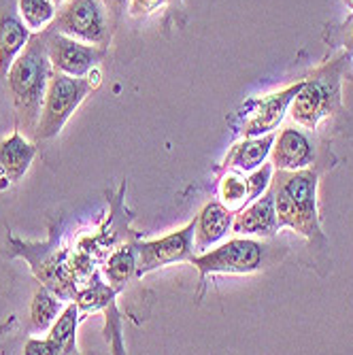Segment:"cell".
Returning a JSON list of instances; mask_svg holds the SVG:
<instances>
[{"instance_id": "7a4b0ae2", "label": "cell", "mask_w": 353, "mask_h": 355, "mask_svg": "<svg viewBox=\"0 0 353 355\" xmlns=\"http://www.w3.org/2000/svg\"><path fill=\"white\" fill-rule=\"evenodd\" d=\"M275 189L277 223L281 228H292L309 241H322V223L317 215V173L302 171H277L270 181Z\"/></svg>"}, {"instance_id": "9a60e30c", "label": "cell", "mask_w": 353, "mask_h": 355, "mask_svg": "<svg viewBox=\"0 0 353 355\" xmlns=\"http://www.w3.org/2000/svg\"><path fill=\"white\" fill-rule=\"evenodd\" d=\"M275 137H277L275 132H268V135H262V137H251V139L243 137V141L232 145L228 155L223 157L221 168L223 171L232 168V171H241V173L255 171L268 159Z\"/></svg>"}, {"instance_id": "ba28073f", "label": "cell", "mask_w": 353, "mask_h": 355, "mask_svg": "<svg viewBox=\"0 0 353 355\" xmlns=\"http://www.w3.org/2000/svg\"><path fill=\"white\" fill-rule=\"evenodd\" d=\"M45 37H47L51 69L55 73H64L71 77H87V73L98 67V62L107 53L105 47H96V45L77 41L51 28L45 30Z\"/></svg>"}, {"instance_id": "5bb4252c", "label": "cell", "mask_w": 353, "mask_h": 355, "mask_svg": "<svg viewBox=\"0 0 353 355\" xmlns=\"http://www.w3.org/2000/svg\"><path fill=\"white\" fill-rule=\"evenodd\" d=\"M37 147L26 137H21V132L15 128V132L9 139L0 141V181H7V185L17 183L30 168Z\"/></svg>"}, {"instance_id": "44dd1931", "label": "cell", "mask_w": 353, "mask_h": 355, "mask_svg": "<svg viewBox=\"0 0 353 355\" xmlns=\"http://www.w3.org/2000/svg\"><path fill=\"white\" fill-rule=\"evenodd\" d=\"M273 171L275 166L273 164H262L258 166L255 171H251V175L247 177V185H249V202L255 200L258 196H262V193L270 187V181H273Z\"/></svg>"}, {"instance_id": "277c9868", "label": "cell", "mask_w": 353, "mask_h": 355, "mask_svg": "<svg viewBox=\"0 0 353 355\" xmlns=\"http://www.w3.org/2000/svg\"><path fill=\"white\" fill-rule=\"evenodd\" d=\"M49 28L105 49L113 35V24L103 0H64Z\"/></svg>"}, {"instance_id": "52a82bcc", "label": "cell", "mask_w": 353, "mask_h": 355, "mask_svg": "<svg viewBox=\"0 0 353 355\" xmlns=\"http://www.w3.org/2000/svg\"><path fill=\"white\" fill-rule=\"evenodd\" d=\"M137 277H143L155 268H162L177 262L194 260V221H189L185 228L162 236L157 241L137 243Z\"/></svg>"}, {"instance_id": "cb8c5ba5", "label": "cell", "mask_w": 353, "mask_h": 355, "mask_svg": "<svg viewBox=\"0 0 353 355\" xmlns=\"http://www.w3.org/2000/svg\"><path fill=\"white\" fill-rule=\"evenodd\" d=\"M105 3V7H107V11H109V17H111V24H113V28L119 24V19L126 15V11H128V5H130V0H103Z\"/></svg>"}, {"instance_id": "4316f807", "label": "cell", "mask_w": 353, "mask_h": 355, "mask_svg": "<svg viewBox=\"0 0 353 355\" xmlns=\"http://www.w3.org/2000/svg\"><path fill=\"white\" fill-rule=\"evenodd\" d=\"M53 3H55V5H58V7H60V5H62V3H64V0H53Z\"/></svg>"}, {"instance_id": "603a6c76", "label": "cell", "mask_w": 353, "mask_h": 355, "mask_svg": "<svg viewBox=\"0 0 353 355\" xmlns=\"http://www.w3.org/2000/svg\"><path fill=\"white\" fill-rule=\"evenodd\" d=\"M24 351H26V353H30V355H35V353H43V355H53V353H60V351H58V347H55V345H53L49 338H45V340L32 338V340H28V343H26Z\"/></svg>"}, {"instance_id": "ffe728a7", "label": "cell", "mask_w": 353, "mask_h": 355, "mask_svg": "<svg viewBox=\"0 0 353 355\" xmlns=\"http://www.w3.org/2000/svg\"><path fill=\"white\" fill-rule=\"evenodd\" d=\"M105 275L113 283V289H119L126 281H130V277L137 275V247L126 245L113 251L105 266Z\"/></svg>"}, {"instance_id": "d6986e66", "label": "cell", "mask_w": 353, "mask_h": 355, "mask_svg": "<svg viewBox=\"0 0 353 355\" xmlns=\"http://www.w3.org/2000/svg\"><path fill=\"white\" fill-rule=\"evenodd\" d=\"M17 5L19 15L30 32H43L55 19L58 5L53 0H17Z\"/></svg>"}, {"instance_id": "8992f818", "label": "cell", "mask_w": 353, "mask_h": 355, "mask_svg": "<svg viewBox=\"0 0 353 355\" xmlns=\"http://www.w3.org/2000/svg\"><path fill=\"white\" fill-rule=\"evenodd\" d=\"M268 245L253 239H232L219 247L194 255V264L203 277L207 275H249L266 262Z\"/></svg>"}, {"instance_id": "d4e9b609", "label": "cell", "mask_w": 353, "mask_h": 355, "mask_svg": "<svg viewBox=\"0 0 353 355\" xmlns=\"http://www.w3.org/2000/svg\"><path fill=\"white\" fill-rule=\"evenodd\" d=\"M347 49H349V51H353V26H351L349 37H347Z\"/></svg>"}, {"instance_id": "4fadbf2b", "label": "cell", "mask_w": 353, "mask_h": 355, "mask_svg": "<svg viewBox=\"0 0 353 355\" xmlns=\"http://www.w3.org/2000/svg\"><path fill=\"white\" fill-rule=\"evenodd\" d=\"M234 215L236 213L228 211L219 200L209 202L198 213V217L194 219V251H196V255L215 247L221 239H226V234L232 230Z\"/></svg>"}, {"instance_id": "3957f363", "label": "cell", "mask_w": 353, "mask_h": 355, "mask_svg": "<svg viewBox=\"0 0 353 355\" xmlns=\"http://www.w3.org/2000/svg\"><path fill=\"white\" fill-rule=\"evenodd\" d=\"M345 67V58H336L315 71L309 79H304L300 92L292 101V119L307 128L317 130V125L326 117H330L341 105V75Z\"/></svg>"}, {"instance_id": "7402d4cb", "label": "cell", "mask_w": 353, "mask_h": 355, "mask_svg": "<svg viewBox=\"0 0 353 355\" xmlns=\"http://www.w3.org/2000/svg\"><path fill=\"white\" fill-rule=\"evenodd\" d=\"M166 0H130V5H128V13L132 17H145V15H151L155 13L160 7H164Z\"/></svg>"}, {"instance_id": "5b68a950", "label": "cell", "mask_w": 353, "mask_h": 355, "mask_svg": "<svg viewBox=\"0 0 353 355\" xmlns=\"http://www.w3.org/2000/svg\"><path fill=\"white\" fill-rule=\"evenodd\" d=\"M89 89H92V83L87 79L71 77V75L53 71V75L49 77L35 141L53 139L62 130V125L69 121V117L75 113V109L85 101Z\"/></svg>"}, {"instance_id": "8fae6325", "label": "cell", "mask_w": 353, "mask_h": 355, "mask_svg": "<svg viewBox=\"0 0 353 355\" xmlns=\"http://www.w3.org/2000/svg\"><path fill=\"white\" fill-rule=\"evenodd\" d=\"M232 232L241 236H275L279 232L277 209H275V189L273 185L249 202V207L241 209L234 215Z\"/></svg>"}, {"instance_id": "9c48e42d", "label": "cell", "mask_w": 353, "mask_h": 355, "mask_svg": "<svg viewBox=\"0 0 353 355\" xmlns=\"http://www.w3.org/2000/svg\"><path fill=\"white\" fill-rule=\"evenodd\" d=\"M270 164L277 171H302L315 162V143L307 128L287 125L275 137L270 149Z\"/></svg>"}, {"instance_id": "484cf974", "label": "cell", "mask_w": 353, "mask_h": 355, "mask_svg": "<svg viewBox=\"0 0 353 355\" xmlns=\"http://www.w3.org/2000/svg\"><path fill=\"white\" fill-rule=\"evenodd\" d=\"M345 3H347V7H351V9H353V0H345Z\"/></svg>"}, {"instance_id": "6da1fadb", "label": "cell", "mask_w": 353, "mask_h": 355, "mask_svg": "<svg viewBox=\"0 0 353 355\" xmlns=\"http://www.w3.org/2000/svg\"><path fill=\"white\" fill-rule=\"evenodd\" d=\"M51 77V60L47 51V37L43 32H32L26 47L13 60L5 75L7 94L15 111L17 130L24 137L35 139L41 119L45 94Z\"/></svg>"}, {"instance_id": "30bf717a", "label": "cell", "mask_w": 353, "mask_h": 355, "mask_svg": "<svg viewBox=\"0 0 353 355\" xmlns=\"http://www.w3.org/2000/svg\"><path fill=\"white\" fill-rule=\"evenodd\" d=\"M304 81H298L296 85H290L281 92H275L266 98L255 103V109L251 111L249 119L243 125V137L251 139V137H262L268 132H275L277 125L283 121L287 109L292 107V101L296 98V94L300 92Z\"/></svg>"}, {"instance_id": "e0dca14e", "label": "cell", "mask_w": 353, "mask_h": 355, "mask_svg": "<svg viewBox=\"0 0 353 355\" xmlns=\"http://www.w3.org/2000/svg\"><path fill=\"white\" fill-rule=\"evenodd\" d=\"M77 324H79V306L77 304H69L60 313L58 321H53L47 338L58 347L60 353H77V343H75Z\"/></svg>"}, {"instance_id": "2e32d148", "label": "cell", "mask_w": 353, "mask_h": 355, "mask_svg": "<svg viewBox=\"0 0 353 355\" xmlns=\"http://www.w3.org/2000/svg\"><path fill=\"white\" fill-rule=\"evenodd\" d=\"M217 198L232 213H239L241 209H245V205H249V185H247L245 173L228 168V173L217 183Z\"/></svg>"}, {"instance_id": "ac0fdd59", "label": "cell", "mask_w": 353, "mask_h": 355, "mask_svg": "<svg viewBox=\"0 0 353 355\" xmlns=\"http://www.w3.org/2000/svg\"><path fill=\"white\" fill-rule=\"evenodd\" d=\"M60 309H62V302L49 292V287H41L30 304V330L43 332L51 328L53 321L58 319Z\"/></svg>"}, {"instance_id": "7c38bea8", "label": "cell", "mask_w": 353, "mask_h": 355, "mask_svg": "<svg viewBox=\"0 0 353 355\" xmlns=\"http://www.w3.org/2000/svg\"><path fill=\"white\" fill-rule=\"evenodd\" d=\"M28 39L30 30L19 15L17 0H0V77L3 79Z\"/></svg>"}]
</instances>
